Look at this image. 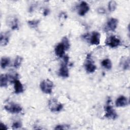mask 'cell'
<instances>
[{"instance_id": "1", "label": "cell", "mask_w": 130, "mask_h": 130, "mask_svg": "<svg viewBox=\"0 0 130 130\" xmlns=\"http://www.w3.org/2000/svg\"><path fill=\"white\" fill-rule=\"evenodd\" d=\"M111 99H109L107 100V104L105 107V116L109 119H115L118 117V115L115 110L113 108L112 106L111 105Z\"/></svg>"}, {"instance_id": "2", "label": "cell", "mask_w": 130, "mask_h": 130, "mask_svg": "<svg viewBox=\"0 0 130 130\" xmlns=\"http://www.w3.org/2000/svg\"><path fill=\"white\" fill-rule=\"evenodd\" d=\"M40 88L43 92L46 94H50L52 92L53 83L48 79L43 80L40 83Z\"/></svg>"}, {"instance_id": "3", "label": "cell", "mask_w": 130, "mask_h": 130, "mask_svg": "<svg viewBox=\"0 0 130 130\" xmlns=\"http://www.w3.org/2000/svg\"><path fill=\"white\" fill-rule=\"evenodd\" d=\"M48 107L52 112H59L63 108V105L55 99H51L48 102Z\"/></svg>"}, {"instance_id": "4", "label": "cell", "mask_w": 130, "mask_h": 130, "mask_svg": "<svg viewBox=\"0 0 130 130\" xmlns=\"http://www.w3.org/2000/svg\"><path fill=\"white\" fill-rule=\"evenodd\" d=\"M85 69L87 73H92L95 72L96 70V66L91 58L90 54H88L86 57V60L84 64Z\"/></svg>"}, {"instance_id": "5", "label": "cell", "mask_w": 130, "mask_h": 130, "mask_svg": "<svg viewBox=\"0 0 130 130\" xmlns=\"http://www.w3.org/2000/svg\"><path fill=\"white\" fill-rule=\"evenodd\" d=\"M120 40L115 36L108 37L105 40V44L111 48L118 47L120 44Z\"/></svg>"}, {"instance_id": "6", "label": "cell", "mask_w": 130, "mask_h": 130, "mask_svg": "<svg viewBox=\"0 0 130 130\" xmlns=\"http://www.w3.org/2000/svg\"><path fill=\"white\" fill-rule=\"evenodd\" d=\"M4 108L7 111L12 114L19 113L22 110V107L19 105L14 103L6 105L4 107Z\"/></svg>"}, {"instance_id": "7", "label": "cell", "mask_w": 130, "mask_h": 130, "mask_svg": "<svg viewBox=\"0 0 130 130\" xmlns=\"http://www.w3.org/2000/svg\"><path fill=\"white\" fill-rule=\"evenodd\" d=\"M118 23V20L116 18H111L107 22L106 26L105 27V30L107 31H114Z\"/></svg>"}, {"instance_id": "8", "label": "cell", "mask_w": 130, "mask_h": 130, "mask_svg": "<svg viewBox=\"0 0 130 130\" xmlns=\"http://www.w3.org/2000/svg\"><path fill=\"white\" fill-rule=\"evenodd\" d=\"M89 10V6L86 2H81L78 6V13L80 16H82L85 15Z\"/></svg>"}, {"instance_id": "9", "label": "cell", "mask_w": 130, "mask_h": 130, "mask_svg": "<svg viewBox=\"0 0 130 130\" xmlns=\"http://www.w3.org/2000/svg\"><path fill=\"white\" fill-rule=\"evenodd\" d=\"M100 34L98 31H93L90 35V43L92 45H98L100 43Z\"/></svg>"}, {"instance_id": "10", "label": "cell", "mask_w": 130, "mask_h": 130, "mask_svg": "<svg viewBox=\"0 0 130 130\" xmlns=\"http://www.w3.org/2000/svg\"><path fill=\"white\" fill-rule=\"evenodd\" d=\"M58 74L60 77L63 78H67L69 76V71L68 68L67 63L64 62L61 64L59 70Z\"/></svg>"}, {"instance_id": "11", "label": "cell", "mask_w": 130, "mask_h": 130, "mask_svg": "<svg viewBox=\"0 0 130 130\" xmlns=\"http://www.w3.org/2000/svg\"><path fill=\"white\" fill-rule=\"evenodd\" d=\"M10 36V31H7L1 33L0 36V44L2 46H6L9 41V38Z\"/></svg>"}, {"instance_id": "12", "label": "cell", "mask_w": 130, "mask_h": 130, "mask_svg": "<svg viewBox=\"0 0 130 130\" xmlns=\"http://www.w3.org/2000/svg\"><path fill=\"white\" fill-rule=\"evenodd\" d=\"M128 104V101L126 97L123 95L119 96L115 101V105L118 107H122L127 106Z\"/></svg>"}, {"instance_id": "13", "label": "cell", "mask_w": 130, "mask_h": 130, "mask_svg": "<svg viewBox=\"0 0 130 130\" xmlns=\"http://www.w3.org/2000/svg\"><path fill=\"white\" fill-rule=\"evenodd\" d=\"M54 51L55 54L57 56H58L59 57H62L64 56L66 49L63 45L60 42L56 46Z\"/></svg>"}, {"instance_id": "14", "label": "cell", "mask_w": 130, "mask_h": 130, "mask_svg": "<svg viewBox=\"0 0 130 130\" xmlns=\"http://www.w3.org/2000/svg\"><path fill=\"white\" fill-rule=\"evenodd\" d=\"M14 92L16 94H19L22 93L24 91L23 86L21 83V82L17 79H16L14 82Z\"/></svg>"}, {"instance_id": "15", "label": "cell", "mask_w": 130, "mask_h": 130, "mask_svg": "<svg viewBox=\"0 0 130 130\" xmlns=\"http://www.w3.org/2000/svg\"><path fill=\"white\" fill-rule=\"evenodd\" d=\"M120 66L121 68L124 70H128L129 68V58L127 56H123L121 58L120 60Z\"/></svg>"}, {"instance_id": "16", "label": "cell", "mask_w": 130, "mask_h": 130, "mask_svg": "<svg viewBox=\"0 0 130 130\" xmlns=\"http://www.w3.org/2000/svg\"><path fill=\"white\" fill-rule=\"evenodd\" d=\"M8 24L13 30L18 29V19L16 17H10L8 19Z\"/></svg>"}, {"instance_id": "17", "label": "cell", "mask_w": 130, "mask_h": 130, "mask_svg": "<svg viewBox=\"0 0 130 130\" xmlns=\"http://www.w3.org/2000/svg\"><path fill=\"white\" fill-rule=\"evenodd\" d=\"M9 81L7 74H1L0 76V86L1 87H5L8 85Z\"/></svg>"}, {"instance_id": "18", "label": "cell", "mask_w": 130, "mask_h": 130, "mask_svg": "<svg viewBox=\"0 0 130 130\" xmlns=\"http://www.w3.org/2000/svg\"><path fill=\"white\" fill-rule=\"evenodd\" d=\"M101 64L104 68L107 70H110L112 68V65L111 61L110 59L108 58H106L103 60L101 62Z\"/></svg>"}, {"instance_id": "19", "label": "cell", "mask_w": 130, "mask_h": 130, "mask_svg": "<svg viewBox=\"0 0 130 130\" xmlns=\"http://www.w3.org/2000/svg\"><path fill=\"white\" fill-rule=\"evenodd\" d=\"M10 63V59L9 57H3L1 60V67L2 69H5Z\"/></svg>"}, {"instance_id": "20", "label": "cell", "mask_w": 130, "mask_h": 130, "mask_svg": "<svg viewBox=\"0 0 130 130\" xmlns=\"http://www.w3.org/2000/svg\"><path fill=\"white\" fill-rule=\"evenodd\" d=\"M23 58L21 56H17L15 58V59L14 62V67L16 69L19 68L22 63Z\"/></svg>"}, {"instance_id": "21", "label": "cell", "mask_w": 130, "mask_h": 130, "mask_svg": "<svg viewBox=\"0 0 130 130\" xmlns=\"http://www.w3.org/2000/svg\"><path fill=\"white\" fill-rule=\"evenodd\" d=\"M61 43L63 45L64 48L66 49V51L68 50L70 48V41L67 37H63L62 38Z\"/></svg>"}, {"instance_id": "22", "label": "cell", "mask_w": 130, "mask_h": 130, "mask_svg": "<svg viewBox=\"0 0 130 130\" xmlns=\"http://www.w3.org/2000/svg\"><path fill=\"white\" fill-rule=\"evenodd\" d=\"M40 22V20H29L27 21V23L28 25L31 27V28H37L39 25V24Z\"/></svg>"}, {"instance_id": "23", "label": "cell", "mask_w": 130, "mask_h": 130, "mask_svg": "<svg viewBox=\"0 0 130 130\" xmlns=\"http://www.w3.org/2000/svg\"><path fill=\"white\" fill-rule=\"evenodd\" d=\"M117 7V3L114 1H111L108 4V9L110 12H113Z\"/></svg>"}, {"instance_id": "24", "label": "cell", "mask_w": 130, "mask_h": 130, "mask_svg": "<svg viewBox=\"0 0 130 130\" xmlns=\"http://www.w3.org/2000/svg\"><path fill=\"white\" fill-rule=\"evenodd\" d=\"M22 126V123L20 121H16L12 124V127L13 129H17L21 127Z\"/></svg>"}, {"instance_id": "25", "label": "cell", "mask_w": 130, "mask_h": 130, "mask_svg": "<svg viewBox=\"0 0 130 130\" xmlns=\"http://www.w3.org/2000/svg\"><path fill=\"white\" fill-rule=\"evenodd\" d=\"M70 125H57L55 126V129H69Z\"/></svg>"}, {"instance_id": "26", "label": "cell", "mask_w": 130, "mask_h": 130, "mask_svg": "<svg viewBox=\"0 0 130 130\" xmlns=\"http://www.w3.org/2000/svg\"><path fill=\"white\" fill-rule=\"evenodd\" d=\"M0 129H3V130H6V129H8V127H7V126L5 124L1 122V125H0Z\"/></svg>"}, {"instance_id": "27", "label": "cell", "mask_w": 130, "mask_h": 130, "mask_svg": "<svg viewBox=\"0 0 130 130\" xmlns=\"http://www.w3.org/2000/svg\"><path fill=\"white\" fill-rule=\"evenodd\" d=\"M63 60H64V62L66 63H68V61H69V57L67 55H64L63 56Z\"/></svg>"}, {"instance_id": "28", "label": "cell", "mask_w": 130, "mask_h": 130, "mask_svg": "<svg viewBox=\"0 0 130 130\" xmlns=\"http://www.w3.org/2000/svg\"><path fill=\"white\" fill-rule=\"evenodd\" d=\"M49 10L47 9H45V10L43 12V15L46 16L48 15L49 14Z\"/></svg>"}, {"instance_id": "29", "label": "cell", "mask_w": 130, "mask_h": 130, "mask_svg": "<svg viewBox=\"0 0 130 130\" xmlns=\"http://www.w3.org/2000/svg\"><path fill=\"white\" fill-rule=\"evenodd\" d=\"M98 12L100 13H105V9L103 8H100L98 9Z\"/></svg>"}]
</instances>
